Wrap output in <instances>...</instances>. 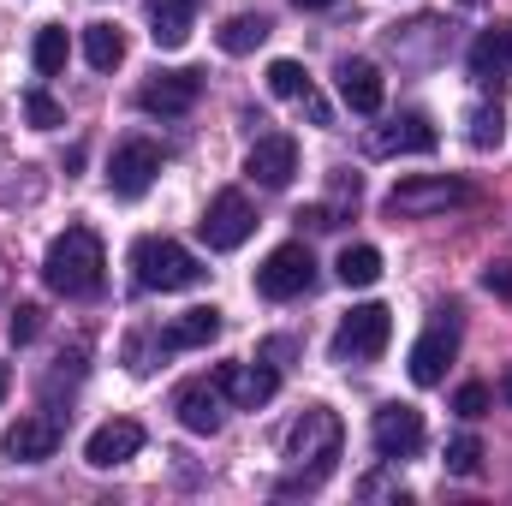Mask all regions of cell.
<instances>
[{
  "label": "cell",
  "instance_id": "obj_1",
  "mask_svg": "<svg viewBox=\"0 0 512 506\" xmlns=\"http://www.w3.org/2000/svg\"><path fill=\"white\" fill-rule=\"evenodd\" d=\"M340 441H346V423L328 411V405H310L292 429H286V459H292V477L280 483V495H298V489H322L334 459H340Z\"/></svg>",
  "mask_w": 512,
  "mask_h": 506
},
{
  "label": "cell",
  "instance_id": "obj_2",
  "mask_svg": "<svg viewBox=\"0 0 512 506\" xmlns=\"http://www.w3.org/2000/svg\"><path fill=\"white\" fill-rule=\"evenodd\" d=\"M102 268H108V256H102V239L90 233V227H66L48 256H42V280H48V292H60V298H90V292H102Z\"/></svg>",
  "mask_w": 512,
  "mask_h": 506
},
{
  "label": "cell",
  "instance_id": "obj_3",
  "mask_svg": "<svg viewBox=\"0 0 512 506\" xmlns=\"http://www.w3.org/2000/svg\"><path fill=\"white\" fill-rule=\"evenodd\" d=\"M131 274L143 292H191L203 280V262L185 251L179 239H161V233H143L131 245Z\"/></svg>",
  "mask_w": 512,
  "mask_h": 506
},
{
  "label": "cell",
  "instance_id": "obj_4",
  "mask_svg": "<svg viewBox=\"0 0 512 506\" xmlns=\"http://www.w3.org/2000/svg\"><path fill=\"white\" fill-rule=\"evenodd\" d=\"M387 340H393V310L387 304H358L334 334V358L340 364H370V358L387 352Z\"/></svg>",
  "mask_w": 512,
  "mask_h": 506
},
{
  "label": "cell",
  "instance_id": "obj_5",
  "mask_svg": "<svg viewBox=\"0 0 512 506\" xmlns=\"http://www.w3.org/2000/svg\"><path fill=\"white\" fill-rule=\"evenodd\" d=\"M459 203H477V191L459 185V179H399V185L387 191V215H393V221L441 215V209H459Z\"/></svg>",
  "mask_w": 512,
  "mask_h": 506
},
{
  "label": "cell",
  "instance_id": "obj_6",
  "mask_svg": "<svg viewBox=\"0 0 512 506\" xmlns=\"http://www.w3.org/2000/svg\"><path fill=\"white\" fill-rule=\"evenodd\" d=\"M310 286H316V256H310V245H280V251H268V262L256 268V292L274 298V304L304 298Z\"/></svg>",
  "mask_w": 512,
  "mask_h": 506
},
{
  "label": "cell",
  "instance_id": "obj_7",
  "mask_svg": "<svg viewBox=\"0 0 512 506\" xmlns=\"http://www.w3.org/2000/svg\"><path fill=\"white\" fill-rule=\"evenodd\" d=\"M197 233H203L209 251H239V245L256 233L251 197H245V191H215V203H209V215L197 221Z\"/></svg>",
  "mask_w": 512,
  "mask_h": 506
},
{
  "label": "cell",
  "instance_id": "obj_8",
  "mask_svg": "<svg viewBox=\"0 0 512 506\" xmlns=\"http://www.w3.org/2000/svg\"><path fill=\"white\" fill-rule=\"evenodd\" d=\"M161 143H149V137H126L120 149H114V161H108V185H114V197H143L149 185H155V173H161Z\"/></svg>",
  "mask_w": 512,
  "mask_h": 506
},
{
  "label": "cell",
  "instance_id": "obj_9",
  "mask_svg": "<svg viewBox=\"0 0 512 506\" xmlns=\"http://www.w3.org/2000/svg\"><path fill=\"white\" fill-rule=\"evenodd\" d=\"M453 352H459V322H453V310H447V316H435V322L417 334V346H411V381H417V387H441Z\"/></svg>",
  "mask_w": 512,
  "mask_h": 506
},
{
  "label": "cell",
  "instance_id": "obj_10",
  "mask_svg": "<svg viewBox=\"0 0 512 506\" xmlns=\"http://www.w3.org/2000/svg\"><path fill=\"white\" fill-rule=\"evenodd\" d=\"M197 96H203V72H155L143 90H137V108L143 114H161V120H179V114H191L197 108Z\"/></svg>",
  "mask_w": 512,
  "mask_h": 506
},
{
  "label": "cell",
  "instance_id": "obj_11",
  "mask_svg": "<svg viewBox=\"0 0 512 506\" xmlns=\"http://www.w3.org/2000/svg\"><path fill=\"white\" fill-rule=\"evenodd\" d=\"M245 173H251L262 191H286V185H292V173H298V143H292L286 131L256 137L251 155H245Z\"/></svg>",
  "mask_w": 512,
  "mask_h": 506
},
{
  "label": "cell",
  "instance_id": "obj_12",
  "mask_svg": "<svg viewBox=\"0 0 512 506\" xmlns=\"http://www.w3.org/2000/svg\"><path fill=\"white\" fill-rule=\"evenodd\" d=\"M173 411L191 435H215L221 429V411H227V393L215 387V376H197V381H179L173 387Z\"/></svg>",
  "mask_w": 512,
  "mask_h": 506
},
{
  "label": "cell",
  "instance_id": "obj_13",
  "mask_svg": "<svg viewBox=\"0 0 512 506\" xmlns=\"http://www.w3.org/2000/svg\"><path fill=\"white\" fill-rule=\"evenodd\" d=\"M370 441L382 459H411L423 447V411L417 405H382L376 423H370Z\"/></svg>",
  "mask_w": 512,
  "mask_h": 506
},
{
  "label": "cell",
  "instance_id": "obj_14",
  "mask_svg": "<svg viewBox=\"0 0 512 506\" xmlns=\"http://www.w3.org/2000/svg\"><path fill=\"white\" fill-rule=\"evenodd\" d=\"M143 453V423H131V417H114V423H102L90 441H84V459L96 465V471H114V465H126Z\"/></svg>",
  "mask_w": 512,
  "mask_h": 506
},
{
  "label": "cell",
  "instance_id": "obj_15",
  "mask_svg": "<svg viewBox=\"0 0 512 506\" xmlns=\"http://www.w3.org/2000/svg\"><path fill=\"white\" fill-rule=\"evenodd\" d=\"M0 447H6V459H18V465H42V459H54V447H60V423H54V417H18V423L0 435Z\"/></svg>",
  "mask_w": 512,
  "mask_h": 506
},
{
  "label": "cell",
  "instance_id": "obj_16",
  "mask_svg": "<svg viewBox=\"0 0 512 506\" xmlns=\"http://www.w3.org/2000/svg\"><path fill=\"white\" fill-rule=\"evenodd\" d=\"M441 137L435 126L423 120V114H399V120H387V126L370 131V155H429Z\"/></svg>",
  "mask_w": 512,
  "mask_h": 506
},
{
  "label": "cell",
  "instance_id": "obj_17",
  "mask_svg": "<svg viewBox=\"0 0 512 506\" xmlns=\"http://www.w3.org/2000/svg\"><path fill=\"white\" fill-rule=\"evenodd\" d=\"M215 387H221L239 411H256V405H268V399H274L280 376H274V370H262V364H221V370H215Z\"/></svg>",
  "mask_w": 512,
  "mask_h": 506
},
{
  "label": "cell",
  "instance_id": "obj_18",
  "mask_svg": "<svg viewBox=\"0 0 512 506\" xmlns=\"http://www.w3.org/2000/svg\"><path fill=\"white\" fill-rule=\"evenodd\" d=\"M512 72V30H483L477 42H471V78L483 84V90H501Z\"/></svg>",
  "mask_w": 512,
  "mask_h": 506
},
{
  "label": "cell",
  "instance_id": "obj_19",
  "mask_svg": "<svg viewBox=\"0 0 512 506\" xmlns=\"http://www.w3.org/2000/svg\"><path fill=\"white\" fill-rule=\"evenodd\" d=\"M197 6L203 0H149V36H155V48H185L191 24H197Z\"/></svg>",
  "mask_w": 512,
  "mask_h": 506
},
{
  "label": "cell",
  "instance_id": "obj_20",
  "mask_svg": "<svg viewBox=\"0 0 512 506\" xmlns=\"http://www.w3.org/2000/svg\"><path fill=\"white\" fill-rule=\"evenodd\" d=\"M340 96H346V108L352 114H382V72L370 66V60H340Z\"/></svg>",
  "mask_w": 512,
  "mask_h": 506
},
{
  "label": "cell",
  "instance_id": "obj_21",
  "mask_svg": "<svg viewBox=\"0 0 512 506\" xmlns=\"http://www.w3.org/2000/svg\"><path fill=\"white\" fill-rule=\"evenodd\" d=\"M215 334H221V310H215V304H197V310H185V316L161 334V346H167V352H197V346H209Z\"/></svg>",
  "mask_w": 512,
  "mask_h": 506
},
{
  "label": "cell",
  "instance_id": "obj_22",
  "mask_svg": "<svg viewBox=\"0 0 512 506\" xmlns=\"http://www.w3.org/2000/svg\"><path fill=\"white\" fill-rule=\"evenodd\" d=\"M268 30H274V24H268L262 12H233V18L215 30V48H221V54H251V48L268 42Z\"/></svg>",
  "mask_w": 512,
  "mask_h": 506
},
{
  "label": "cell",
  "instance_id": "obj_23",
  "mask_svg": "<svg viewBox=\"0 0 512 506\" xmlns=\"http://www.w3.org/2000/svg\"><path fill=\"white\" fill-rule=\"evenodd\" d=\"M84 60H90L96 72H114V66L126 60V30H120V24H90V30H84Z\"/></svg>",
  "mask_w": 512,
  "mask_h": 506
},
{
  "label": "cell",
  "instance_id": "obj_24",
  "mask_svg": "<svg viewBox=\"0 0 512 506\" xmlns=\"http://www.w3.org/2000/svg\"><path fill=\"white\" fill-rule=\"evenodd\" d=\"M334 274H340L346 286H376V280H382V251H376V245H346L340 262H334Z\"/></svg>",
  "mask_w": 512,
  "mask_h": 506
},
{
  "label": "cell",
  "instance_id": "obj_25",
  "mask_svg": "<svg viewBox=\"0 0 512 506\" xmlns=\"http://www.w3.org/2000/svg\"><path fill=\"white\" fill-rule=\"evenodd\" d=\"M66 54H72L66 30H60V24H42V30H36V42H30V60H36V72H42V78L66 72Z\"/></svg>",
  "mask_w": 512,
  "mask_h": 506
},
{
  "label": "cell",
  "instance_id": "obj_26",
  "mask_svg": "<svg viewBox=\"0 0 512 506\" xmlns=\"http://www.w3.org/2000/svg\"><path fill=\"white\" fill-rule=\"evenodd\" d=\"M268 90H274L280 102H304L316 84H310V72H304L298 60H274V66H268Z\"/></svg>",
  "mask_w": 512,
  "mask_h": 506
},
{
  "label": "cell",
  "instance_id": "obj_27",
  "mask_svg": "<svg viewBox=\"0 0 512 506\" xmlns=\"http://www.w3.org/2000/svg\"><path fill=\"white\" fill-rule=\"evenodd\" d=\"M441 465H447L453 477H483V441H477V435H453L447 453H441Z\"/></svg>",
  "mask_w": 512,
  "mask_h": 506
},
{
  "label": "cell",
  "instance_id": "obj_28",
  "mask_svg": "<svg viewBox=\"0 0 512 506\" xmlns=\"http://www.w3.org/2000/svg\"><path fill=\"white\" fill-rule=\"evenodd\" d=\"M471 143L477 149H501V137H507V120H501V108H471Z\"/></svg>",
  "mask_w": 512,
  "mask_h": 506
},
{
  "label": "cell",
  "instance_id": "obj_29",
  "mask_svg": "<svg viewBox=\"0 0 512 506\" xmlns=\"http://www.w3.org/2000/svg\"><path fill=\"white\" fill-rule=\"evenodd\" d=\"M24 120H30L36 131H54V126H66V114H60V102H54L48 90H30V96H24Z\"/></svg>",
  "mask_w": 512,
  "mask_h": 506
},
{
  "label": "cell",
  "instance_id": "obj_30",
  "mask_svg": "<svg viewBox=\"0 0 512 506\" xmlns=\"http://www.w3.org/2000/svg\"><path fill=\"white\" fill-rule=\"evenodd\" d=\"M489 399H495V393H489L483 381H465V387L453 393V411H459V417H483V411H489Z\"/></svg>",
  "mask_w": 512,
  "mask_h": 506
},
{
  "label": "cell",
  "instance_id": "obj_31",
  "mask_svg": "<svg viewBox=\"0 0 512 506\" xmlns=\"http://www.w3.org/2000/svg\"><path fill=\"white\" fill-rule=\"evenodd\" d=\"M36 334H42V310L36 304H18L12 310V346H30Z\"/></svg>",
  "mask_w": 512,
  "mask_h": 506
},
{
  "label": "cell",
  "instance_id": "obj_32",
  "mask_svg": "<svg viewBox=\"0 0 512 506\" xmlns=\"http://www.w3.org/2000/svg\"><path fill=\"white\" fill-rule=\"evenodd\" d=\"M483 286H489V292H512V268H489Z\"/></svg>",
  "mask_w": 512,
  "mask_h": 506
},
{
  "label": "cell",
  "instance_id": "obj_33",
  "mask_svg": "<svg viewBox=\"0 0 512 506\" xmlns=\"http://www.w3.org/2000/svg\"><path fill=\"white\" fill-rule=\"evenodd\" d=\"M495 399H501V405H512V370L501 376V387H495Z\"/></svg>",
  "mask_w": 512,
  "mask_h": 506
},
{
  "label": "cell",
  "instance_id": "obj_34",
  "mask_svg": "<svg viewBox=\"0 0 512 506\" xmlns=\"http://www.w3.org/2000/svg\"><path fill=\"white\" fill-rule=\"evenodd\" d=\"M292 6H304V12H316V6H334V0H292Z\"/></svg>",
  "mask_w": 512,
  "mask_h": 506
},
{
  "label": "cell",
  "instance_id": "obj_35",
  "mask_svg": "<svg viewBox=\"0 0 512 506\" xmlns=\"http://www.w3.org/2000/svg\"><path fill=\"white\" fill-rule=\"evenodd\" d=\"M0 173H12V155H6V137H0Z\"/></svg>",
  "mask_w": 512,
  "mask_h": 506
},
{
  "label": "cell",
  "instance_id": "obj_36",
  "mask_svg": "<svg viewBox=\"0 0 512 506\" xmlns=\"http://www.w3.org/2000/svg\"><path fill=\"white\" fill-rule=\"evenodd\" d=\"M6 387H12V376H6V370H0V399H6Z\"/></svg>",
  "mask_w": 512,
  "mask_h": 506
}]
</instances>
